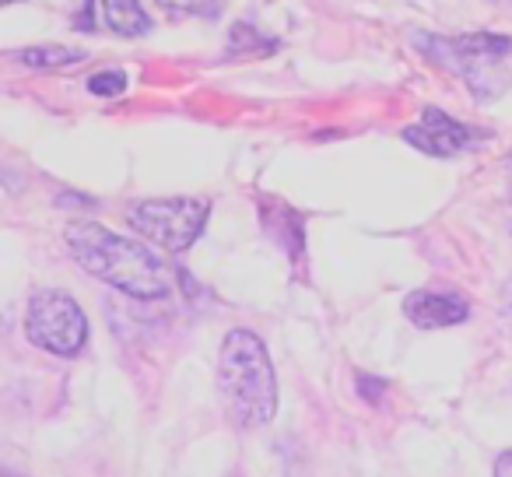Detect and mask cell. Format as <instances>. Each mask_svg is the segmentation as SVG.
<instances>
[{
    "instance_id": "11",
    "label": "cell",
    "mask_w": 512,
    "mask_h": 477,
    "mask_svg": "<svg viewBox=\"0 0 512 477\" xmlns=\"http://www.w3.org/2000/svg\"><path fill=\"white\" fill-rule=\"evenodd\" d=\"M158 8L172 18H218L221 0H155Z\"/></svg>"
},
{
    "instance_id": "17",
    "label": "cell",
    "mask_w": 512,
    "mask_h": 477,
    "mask_svg": "<svg viewBox=\"0 0 512 477\" xmlns=\"http://www.w3.org/2000/svg\"><path fill=\"white\" fill-rule=\"evenodd\" d=\"M498 4H505V0H498Z\"/></svg>"
},
{
    "instance_id": "2",
    "label": "cell",
    "mask_w": 512,
    "mask_h": 477,
    "mask_svg": "<svg viewBox=\"0 0 512 477\" xmlns=\"http://www.w3.org/2000/svg\"><path fill=\"white\" fill-rule=\"evenodd\" d=\"M218 393L235 428H264L278 414V379L253 330H228L218 351Z\"/></svg>"
},
{
    "instance_id": "15",
    "label": "cell",
    "mask_w": 512,
    "mask_h": 477,
    "mask_svg": "<svg viewBox=\"0 0 512 477\" xmlns=\"http://www.w3.org/2000/svg\"><path fill=\"white\" fill-rule=\"evenodd\" d=\"M0 477H22L18 470H11V467H0Z\"/></svg>"
},
{
    "instance_id": "14",
    "label": "cell",
    "mask_w": 512,
    "mask_h": 477,
    "mask_svg": "<svg viewBox=\"0 0 512 477\" xmlns=\"http://www.w3.org/2000/svg\"><path fill=\"white\" fill-rule=\"evenodd\" d=\"M88 15H92V0H81V15L74 18V29L92 32V29H95V22H92V18H88Z\"/></svg>"
},
{
    "instance_id": "6",
    "label": "cell",
    "mask_w": 512,
    "mask_h": 477,
    "mask_svg": "<svg viewBox=\"0 0 512 477\" xmlns=\"http://www.w3.org/2000/svg\"><path fill=\"white\" fill-rule=\"evenodd\" d=\"M404 144H411L414 151L432 158H456L463 151H470L477 141H481V130L470 127V123H460L453 116H446L442 109H425L418 123L404 127Z\"/></svg>"
},
{
    "instance_id": "16",
    "label": "cell",
    "mask_w": 512,
    "mask_h": 477,
    "mask_svg": "<svg viewBox=\"0 0 512 477\" xmlns=\"http://www.w3.org/2000/svg\"><path fill=\"white\" fill-rule=\"evenodd\" d=\"M4 4H18V0H0V8H4Z\"/></svg>"
},
{
    "instance_id": "13",
    "label": "cell",
    "mask_w": 512,
    "mask_h": 477,
    "mask_svg": "<svg viewBox=\"0 0 512 477\" xmlns=\"http://www.w3.org/2000/svg\"><path fill=\"white\" fill-rule=\"evenodd\" d=\"M491 477H512V449H505V453H498L495 467H491Z\"/></svg>"
},
{
    "instance_id": "7",
    "label": "cell",
    "mask_w": 512,
    "mask_h": 477,
    "mask_svg": "<svg viewBox=\"0 0 512 477\" xmlns=\"http://www.w3.org/2000/svg\"><path fill=\"white\" fill-rule=\"evenodd\" d=\"M404 316L418 330H446L467 323L470 306L456 292H428V288H418V292H411L404 299Z\"/></svg>"
},
{
    "instance_id": "1",
    "label": "cell",
    "mask_w": 512,
    "mask_h": 477,
    "mask_svg": "<svg viewBox=\"0 0 512 477\" xmlns=\"http://www.w3.org/2000/svg\"><path fill=\"white\" fill-rule=\"evenodd\" d=\"M64 243L67 253L81 264V271L106 281L109 288L130 295V299L155 302L169 295V271L137 239H123L99 221H71L64 228Z\"/></svg>"
},
{
    "instance_id": "5",
    "label": "cell",
    "mask_w": 512,
    "mask_h": 477,
    "mask_svg": "<svg viewBox=\"0 0 512 477\" xmlns=\"http://www.w3.org/2000/svg\"><path fill=\"white\" fill-rule=\"evenodd\" d=\"M25 337L39 351L57 358H78L88 344V316L78 299L60 288H43L29 299L25 309Z\"/></svg>"
},
{
    "instance_id": "9",
    "label": "cell",
    "mask_w": 512,
    "mask_h": 477,
    "mask_svg": "<svg viewBox=\"0 0 512 477\" xmlns=\"http://www.w3.org/2000/svg\"><path fill=\"white\" fill-rule=\"evenodd\" d=\"M278 46H281L278 39L264 36V32H256L253 25L239 22V25H232L225 57H267V53H274Z\"/></svg>"
},
{
    "instance_id": "3",
    "label": "cell",
    "mask_w": 512,
    "mask_h": 477,
    "mask_svg": "<svg viewBox=\"0 0 512 477\" xmlns=\"http://www.w3.org/2000/svg\"><path fill=\"white\" fill-rule=\"evenodd\" d=\"M418 46L442 64L446 71H453L456 78H463V85L477 95V99H495L505 85H509V74H505V60L512 53L509 36H495V32H474V36H425L418 32Z\"/></svg>"
},
{
    "instance_id": "8",
    "label": "cell",
    "mask_w": 512,
    "mask_h": 477,
    "mask_svg": "<svg viewBox=\"0 0 512 477\" xmlns=\"http://www.w3.org/2000/svg\"><path fill=\"white\" fill-rule=\"evenodd\" d=\"M102 18H106L109 32L123 39H137L151 32V18L144 15L141 0H102Z\"/></svg>"
},
{
    "instance_id": "10",
    "label": "cell",
    "mask_w": 512,
    "mask_h": 477,
    "mask_svg": "<svg viewBox=\"0 0 512 477\" xmlns=\"http://www.w3.org/2000/svg\"><path fill=\"white\" fill-rule=\"evenodd\" d=\"M25 67L32 71H57V67L67 64H81L85 60V50H71V46H32V50L18 53Z\"/></svg>"
},
{
    "instance_id": "4",
    "label": "cell",
    "mask_w": 512,
    "mask_h": 477,
    "mask_svg": "<svg viewBox=\"0 0 512 477\" xmlns=\"http://www.w3.org/2000/svg\"><path fill=\"white\" fill-rule=\"evenodd\" d=\"M211 218V204L197 197H155L137 200L127 211V221L137 235L151 239L165 253H186L200 239Z\"/></svg>"
},
{
    "instance_id": "12",
    "label": "cell",
    "mask_w": 512,
    "mask_h": 477,
    "mask_svg": "<svg viewBox=\"0 0 512 477\" xmlns=\"http://www.w3.org/2000/svg\"><path fill=\"white\" fill-rule=\"evenodd\" d=\"M88 92H92L95 99H116V95L127 92V74L116 71V67L92 74V78H88Z\"/></svg>"
}]
</instances>
